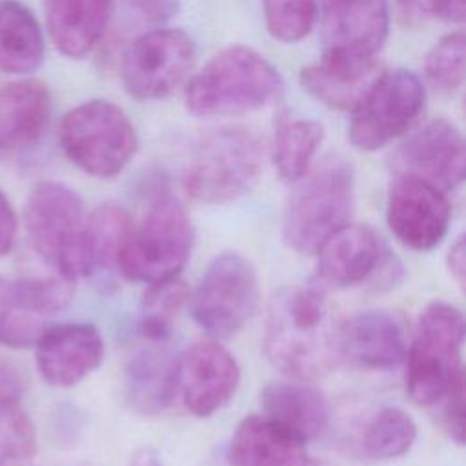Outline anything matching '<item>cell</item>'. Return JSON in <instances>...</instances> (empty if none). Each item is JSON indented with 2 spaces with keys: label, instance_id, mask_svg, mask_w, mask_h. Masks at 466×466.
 Here are the masks:
<instances>
[{
  "label": "cell",
  "instance_id": "6da1fadb",
  "mask_svg": "<svg viewBox=\"0 0 466 466\" xmlns=\"http://www.w3.org/2000/svg\"><path fill=\"white\" fill-rule=\"evenodd\" d=\"M339 333V317L320 286H288L269 302L264 351L288 377L309 380L328 373L340 359Z\"/></svg>",
  "mask_w": 466,
  "mask_h": 466
},
{
  "label": "cell",
  "instance_id": "7a4b0ae2",
  "mask_svg": "<svg viewBox=\"0 0 466 466\" xmlns=\"http://www.w3.org/2000/svg\"><path fill=\"white\" fill-rule=\"evenodd\" d=\"M282 87L279 71L257 51L229 46L187 84L186 106L198 116H231L269 104Z\"/></svg>",
  "mask_w": 466,
  "mask_h": 466
},
{
  "label": "cell",
  "instance_id": "3957f363",
  "mask_svg": "<svg viewBox=\"0 0 466 466\" xmlns=\"http://www.w3.org/2000/svg\"><path fill=\"white\" fill-rule=\"evenodd\" d=\"M282 215L286 244L302 255H313L353 211V169L342 157L324 158L295 182Z\"/></svg>",
  "mask_w": 466,
  "mask_h": 466
},
{
  "label": "cell",
  "instance_id": "277c9868",
  "mask_svg": "<svg viewBox=\"0 0 466 466\" xmlns=\"http://www.w3.org/2000/svg\"><path fill=\"white\" fill-rule=\"evenodd\" d=\"M193 249V226L184 206L158 195L120 249L116 268L131 282L147 286L178 279Z\"/></svg>",
  "mask_w": 466,
  "mask_h": 466
},
{
  "label": "cell",
  "instance_id": "5b68a950",
  "mask_svg": "<svg viewBox=\"0 0 466 466\" xmlns=\"http://www.w3.org/2000/svg\"><path fill=\"white\" fill-rule=\"evenodd\" d=\"M464 346L462 313L450 302H430L417 324L411 346L406 350V386L419 406H435L461 382Z\"/></svg>",
  "mask_w": 466,
  "mask_h": 466
},
{
  "label": "cell",
  "instance_id": "8992f818",
  "mask_svg": "<svg viewBox=\"0 0 466 466\" xmlns=\"http://www.w3.org/2000/svg\"><path fill=\"white\" fill-rule=\"evenodd\" d=\"M262 155L255 131L242 126L215 129L195 147L184 173V189L200 204L233 202L258 180Z\"/></svg>",
  "mask_w": 466,
  "mask_h": 466
},
{
  "label": "cell",
  "instance_id": "52a82bcc",
  "mask_svg": "<svg viewBox=\"0 0 466 466\" xmlns=\"http://www.w3.org/2000/svg\"><path fill=\"white\" fill-rule=\"evenodd\" d=\"M24 222L33 251L53 273L71 282L86 277V215L69 186L51 180L36 184L27 197Z\"/></svg>",
  "mask_w": 466,
  "mask_h": 466
},
{
  "label": "cell",
  "instance_id": "ba28073f",
  "mask_svg": "<svg viewBox=\"0 0 466 466\" xmlns=\"http://www.w3.org/2000/svg\"><path fill=\"white\" fill-rule=\"evenodd\" d=\"M60 146L84 173L113 178L131 162L138 135L127 115L109 100H87L69 109L60 122Z\"/></svg>",
  "mask_w": 466,
  "mask_h": 466
},
{
  "label": "cell",
  "instance_id": "9c48e42d",
  "mask_svg": "<svg viewBox=\"0 0 466 466\" xmlns=\"http://www.w3.org/2000/svg\"><path fill=\"white\" fill-rule=\"evenodd\" d=\"M258 302V279L240 253L217 255L191 295L195 322L213 339H228L244 328Z\"/></svg>",
  "mask_w": 466,
  "mask_h": 466
},
{
  "label": "cell",
  "instance_id": "30bf717a",
  "mask_svg": "<svg viewBox=\"0 0 466 466\" xmlns=\"http://www.w3.org/2000/svg\"><path fill=\"white\" fill-rule=\"evenodd\" d=\"M426 89L408 69L382 71L351 111L350 142L360 151H377L408 133L424 111Z\"/></svg>",
  "mask_w": 466,
  "mask_h": 466
},
{
  "label": "cell",
  "instance_id": "8fae6325",
  "mask_svg": "<svg viewBox=\"0 0 466 466\" xmlns=\"http://www.w3.org/2000/svg\"><path fill=\"white\" fill-rule=\"evenodd\" d=\"M195 64V42L180 29L140 35L122 58V84L137 100H162L187 76Z\"/></svg>",
  "mask_w": 466,
  "mask_h": 466
},
{
  "label": "cell",
  "instance_id": "7c38bea8",
  "mask_svg": "<svg viewBox=\"0 0 466 466\" xmlns=\"http://www.w3.org/2000/svg\"><path fill=\"white\" fill-rule=\"evenodd\" d=\"M450 202L439 186L399 173L388 191L386 220L391 233L415 251L433 249L448 233Z\"/></svg>",
  "mask_w": 466,
  "mask_h": 466
},
{
  "label": "cell",
  "instance_id": "4fadbf2b",
  "mask_svg": "<svg viewBox=\"0 0 466 466\" xmlns=\"http://www.w3.org/2000/svg\"><path fill=\"white\" fill-rule=\"evenodd\" d=\"M240 382L235 357L218 342L202 340L189 346L175 368V393L195 417H209L231 402Z\"/></svg>",
  "mask_w": 466,
  "mask_h": 466
},
{
  "label": "cell",
  "instance_id": "5bb4252c",
  "mask_svg": "<svg viewBox=\"0 0 466 466\" xmlns=\"http://www.w3.org/2000/svg\"><path fill=\"white\" fill-rule=\"evenodd\" d=\"M33 348L42 379L55 388L76 386L104 359L102 335L87 322L46 326Z\"/></svg>",
  "mask_w": 466,
  "mask_h": 466
},
{
  "label": "cell",
  "instance_id": "9a60e30c",
  "mask_svg": "<svg viewBox=\"0 0 466 466\" xmlns=\"http://www.w3.org/2000/svg\"><path fill=\"white\" fill-rule=\"evenodd\" d=\"M62 309L58 286L42 275H0V344L13 350L33 348L46 319Z\"/></svg>",
  "mask_w": 466,
  "mask_h": 466
},
{
  "label": "cell",
  "instance_id": "2e32d148",
  "mask_svg": "<svg viewBox=\"0 0 466 466\" xmlns=\"http://www.w3.org/2000/svg\"><path fill=\"white\" fill-rule=\"evenodd\" d=\"M400 173L424 178L441 189H453L464 180V140L444 118H433L415 129L399 147Z\"/></svg>",
  "mask_w": 466,
  "mask_h": 466
},
{
  "label": "cell",
  "instance_id": "e0dca14e",
  "mask_svg": "<svg viewBox=\"0 0 466 466\" xmlns=\"http://www.w3.org/2000/svg\"><path fill=\"white\" fill-rule=\"evenodd\" d=\"M317 279L322 284L350 288L386 269V248L380 237L360 224H346L317 251Z\"/></svg>",
  "mask_w": 466,
  "mask_h": 466
},
{
  "label": "cell",
  "instance_id": "ac0fdd59",
  "mask_svg": "<svg viewBox=\"0 0 466 466\" xmlns=\"http://www.w3.org/2000/svg\"><path fill=\"white\" fill-rule=\"evenodd\" d=\"M380 73L375 56L326 49L319 62L300 71V84L326 107L353 111Z\"/></svg>",
  "mask_w": 466,
  "mask_h": 466
},
{
  "label": "cell",
  "instance_id": "d6986e66",
  "mask_svg": "<svg viewBox=\"0 0 466 466\" xmlns=\"http://www.w3.org/2000/svg\"><path fill=\"white\" fill-rule=\"evenodd\" d=\"M406 328L399 315L368 309L340 324L339 353L366 370H390L406 359Z\"/></svg>",
  "mask_w": 466,
  "mask_h": 466
},
{
  "label": "cell",
  "instance_id": "ffe728a7",
  "mask_svg": "<svg viewBox=\"0 0 466 466\" xmlns=\"http://www.w3.org/2000/svg\"><path fill=\"white\" fill-rule=\"evenodd\" d=\"M328 49L375 56L390 27L388 0H322Z\"/></svg>",
  "mask_w": 466,
  "mask_h": 466
},
{
  "label": "cell",
  "instance_id": "44dd1931",
  "mask_svg": "<svg viewBox=\"0 0 466 466\" xmlns=\"http://www.w3.org/2000/svg\"><path fill=\"white\" fill-rule=\"evenodd\" d=\"M229 466H326L306 442L264 415H249L237 426L228 446Z\"/></svg>",
  "mask_w": 466,
  "mask_h": 466
},
{
  "label": "cell",
  "instance_id": "7402d4cb",
  "mask_svg": "<svg viewBox=\"0 0 466 466\" xmlns=\"http://www.w3.org/2000/svg\"><path fill=\"white\" fill-rule=\"evenodd\" d=\"M55 47L69 58L87 56L106 33L113 0H44Z\"/></svg>",
  "mask_w": 466,
  "mask_h": 466
},
{
  "label": "cell",
  "instance_id": "603a6c76",
  "mask_svg": "<svg viewBox=\"0 0 466 466\" xmlns=\"http://www.w3.org/2000/svg\"><path fill=\"white\" fill-rule=\"evenodd\" d=\"M264 417L304 442L319 439L329 424L326 397L304 380L271 382L262 391Z\"/></svg>",
  "mask_w": 466,
  "mask_h": 466
},
{
  "label": "cell",
  "instance_id": "cb8c5ba5",
  "mask_svg": "<svg viewBox=\"0 0 466 466\" xmlns=\"http://www.w3.org/2000/svg\"><path fill=\"white\" fill-rule=\"evenodd\" d=\"M51 95L36 78L16 80L0 89V149L35 144L49 120Z\"/></svg>",
  "mask_w": 466,
  "mask_h": 466
},
{
  "label": "cell",
  "instance_id": "d4e9b609",
  "mask_svg": "<svg viewBox=\"0 0 466 466\" xmlns=\"http://www.w3.org/2000/svg\"><path fill=\"white\" fill-rule=\"evenodd\" d=\"M175 368L177 357L164 340H149L133 353L126 366V397L133 410L142 415L160 413L175 397Z\"/></svg>",
  "mask_w": 466,
  "mask_h": 466
},
{
  "label": "cell",
  "instance_id": "484cf974",
  "mask_svg": "<svg viewBox=\"0 0 466 466\" xmlns=\"http://www.w3.org/2000/svg\"><path fill=\"white\" fill-rule=\"evenodd\" d=\"M44 60V38L35 15L18 0H0V67L31 73Z\"/></svg>",
  "mask_w": 466,
  "mask_h": 466
},
{
  "label": "cell",
  "instance_id": "4316f807",
  "mask_svg": "<svg viewBox=\"0 0 466 466\" xmlns=\"http://www.w3.org/2000/svg\"><path fill=\"white\" fill-rule=\"evenodd\" d=\"M131 218L120 206L104 204L86 217L84 264L86 277L116 268L120 249L131 231Z\"/></svg>",
  "mask_w": 466,
  "mask_h": 466
},
{
  "label": "cell",
  "instance_id": "83f0119b",
  "mask_svg": "<svg viewBox=\"0 0 466 466\" xmlns=\"http://www.w3.org/2000/svg\"><path fill=\"white\" fill-rule=\"evenodd\" d=\"M324 140V126L313 118H284L273 137V164L284 182L295 184L309 169Z\"/></svg>",
  "mask_w": 466,
  "mask_h": 466
},
{
  "label": "cell",
  "instance_id": "f1b7e54d",
  "mask_svg": "<svg viewBox=\"0 0 466 466\" xmlns=\"http://www.w3.org/2000/svg\"><path fill=\"white\" fill-rule=\"evenodd\" d=\"M36 451V433L11 379H0V466H25Z\"/></svg>",
  "mask_w": 466,
  "mask_h": 466
},
{
  "label": "cell",
  "instance_id": "f546056e",
  "mask_svg": "<svg viewBox=\"0 0 466 466\" xmlns=\"http://www.w3.org/2000/svg\"><path fill=\"white\" fill-rule=\"evenodd\" d=\"M417 439L415 420L397 406L379 410L362 435V451L375 461H391L410 451Z\"/></svg>",
  "mask_w": 466,
  "mask_h": 466
},
{
  "label": "cell",
  "instance_id": "4dcf8cb0",
  "mask_svg": "<svg viewBox=\"0 0 466 466\" xmlns=\"http://www.w3.org/2000/svg\"><path fill=\"white\" fill-rule=\"evenodd\" d=\"M466 42L462 31L448 33L428 51L424 60V75L430 86L439 91L451 93L464 82Z\"/></svg>",
  "mask_w": 466,
  "mask_h": 466
},
{
  "label": "cell",
  "instance_id": "1f68e13d",
  "mask_svg": "<svg viewBox=\"0 0 466 466\" xmlns=\"http://www.w3.org/2000/svg\"><path fill=\"white\" fill-rule=\"evenodd\" d=\"M262 4L269 35L286 44L302 40L317 18L315 0H262Z\"/></svg>",
  "mask_w": 466,
  "mask_h": 466
},
{
  "label": "cell",
  "instance_id": "d6a6232c",
  "mask_svg": "<svg viewBox=\"0 0 466 466\" xmlns=\"http://www.w3.org/2000/svg\"><path fill=\"white\" fill-rule=\"evenodd\" d=\"M126 4L137 16L155 24L171 18L178 9L177 0H126Z\"/></svg>",
  "mask_w": 466,
  "mask_h": 466
},
{
  "label": "cell",
  "instance_id": "836d02e7",
  "mask_svg": "<svg viewBox=\"0 0 466 466\" xmlns=\"http://www.w3.org/2000/svg\"><path fill=\"white\" fill-rule=\"evenodd\" d=\"M16 229H18L16 213L9 198L0 191V258L13 249Z\"/></svg>",
  "mask_w": 466,
  "mask_h": 466
},
{
  "label": "cell",
  "instance_id": "e575fe53",
  "mask_svg": "<svg viewBox=\"0 0 466 466\" xmlns=\"http://www.w3.org/2000/svg\"><path fill=\"white\" fill-rule=\"evenodd\" d=\"M400 16L406 22L417 24L437 11V0H395Z\"/></svg>",
  "mask_w": 466,
  "mask_h": 466
},
{
  "label": "cell",
  "instance_id": "d590c367",
  "mask_svg": "<svg viewBox=\"0 0 466 466\" xmlns=\"http://www.w3.org/2000/svg\"><path fill=\"white\" fill-rule=\"evenodd\" d=\"M450 275L453 277V280L457 282V286L462 289L464 288V280H466V248H464V238L459 237L450 251H448V258H446Z\"/></svg>",
  "mask_w": 466,
  "mask_h": 466
},
{
  "label": "cell",
  "instance_id": "8d00e7d4",
  "mask_svg": "<svg viewBox=\"0 0 466 466\" xmlns=\"http://www.w3.org/2000/svg\"><path fill=\"white\" fill-rule=\"evenodd\" d=\"M437 15L446 18L448 22H462L464 20V0H437Z\"/></svg>",
  "mask_w": 466,
  "mask_h": 466
},
{
  "label": "cell",
  "instance_id": "74e56055",
  "mask_svg": "<svg viewBox=\"0 0 466 466\" xmlns=\"http://www.w3.org/2000/svg\"><path fill=\"white\" fill-rule=\"evenodd\" d=\"M129 466H164V462H162V459L158 457V453L155 450L142 448L131 457Z\"/></svg>",
  "mask_w": 466,
  "mask_h": 466
}]
</instances>
